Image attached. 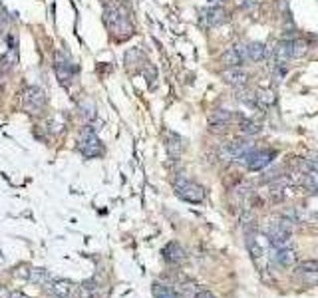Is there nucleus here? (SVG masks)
<instances>
[{"mask_svg": "<svg viewBox=\"0 0 318 298\" xmlns=\"http://www.w3.org/2000/svg\"><path fill=\"white\" fill-rule=\"evenodd\" d=\"M211 2H217V0H211Z\"/></svg>", "mask_w": 318, "mask_h": 298, "instance_id": "34", "label": "nucleus"}, {"mask_svg": "<svg viewBox=\"0 0 318 298\" xmlns=\"http://www.w3.org/2000/svg\"><path fill=\"white\" fill-rule=\"evenodd\" d=\"M306 163H310V165H314V167H316V165H318V151H316V153H312V155H310V159H306Z\"/></svg>", "mask_w": 318, "mask_h": 298, "instance_id": "30", "label": "nucleus"}, {"mask_svg": "<svg viewBox=\"0 0 318 298\" xmlns=\"http://www.w3.org/2000/svg\"><path fill=\"white\" fill-rule=\"evenodd\" d=\"M257 4V0H241V6H245V8H253Z\"/></svg>", "mask_w": 318, "mask_h": 298, "instance_id": "31", "label": "nucleus"}, {"mask_svg": "<svg viewBox=\"0 0 318 298\" xmlns=\"http://www.w3.org/2000/svg\"><path fill=\"white\" fill-rule=\"evenodd\" d=\"M223 64L227 68H238L245 60H247V50L245 46H235V48H229L225 54H223Z\"/></svg>", "mask_w": 318, "mask_h": 298, "instance_id": "12", "label": "nucleus"}, {"mask_svg": "<svg viewBox=\"0 0 318 298\" xmlns=\"http://www.w3.org/2000/svg\"><path fill=\"white\" fill-rule=\"evenodd\" d=\"M193 298H215V294L211 290H207V288H199Z\"/></svg>", "mask_w": 318, "mask_h": 298, "instance_id": "27", "label": "nucleus"}, {"mask_svg": "<svg viewBox=\"0 0 318 298\" xmlns=\"http://www.w3.org/2000/svg\"><path fill=\"white\" fill-rule=\"evenodd\" d=\"M78 290H80V286H76L74 282H70L66 278H58V280L46 284V292L48 294H54L58 298H76L78 296Z\"/></svg>", "mask_w": 318, "mask_h": 298, "instance_id": "8", "label": "nucleus"}, {"mask_svg": "<svg viewBox=\"0 0 318 298\" xmlns=\"http://www.w3.org/2000/svg\"><path fill=\"white\" fill-rule=\"evenodd\" d=\"M241 131H243V133H249V135H255V133L261 131V127H259L257 124H253V122H243V124H241Z\"/></svg>", "mask_w": 318, "mask_h": 298, "instance_id": "25", "label": "nucleus"}, {"mask_svg": "<svg viewBox=\"0 0 318 298\" xmlns=\"http://www.w3.org/2000/svg\"><path fill=\"white\" fill-rule=\"evenodd\" d=\"M165 147H167V153H169L171 157H179L181 151H183V139H181L177 133L169 131V133H167V143H165Z\"/></svg>", "mask_w": 318, "mask_h": 298, "instance_id": "18", "label": "nucleus"}, {"mask_svg": "<svg viewBox=\"0 0 318 298\" xmlns=\"http://www.w3.org/2000/svg\"><path fill=\"white\" fill-rule=\"evenodd\" d=\"M231 122V114L229 111H225V109H215V111H211V116H209V124L211 125H225V124H229Z\"/></svg>", "mask_w": 318, "mask_h": 298, "instance_id": "20", "label": "nucleus"}, {"mask_svg": "<svg viewBox=\"0 0 318 298\" xmlns=\"http://www.w3.org/2000/svg\"><path fill=\"white\" fill-rule=\"evenodd\" d=\"M28 280L34 282V284H38V286H46V284L52 282V276H50V273L46 269H32Z\"/></svg>", "mask_w": 318, "mask_h": 298, "instance_id": "19", "label": "nucleus"}, {"mask_svg": "<svg viewBox=\"0 0 318 298\" xmlns=\"http://www.w3.org/2000/svg\"><path fill=\"white\" fill-rule=\"evenodd\" d=\"M80 151L86 159H92V157H98L102 155V143H100V137L96 135L94 127L88 125L84 127L82 135H80Z\"/></svg>", "mask_w": 318, "mask_h": 298, "instance_id": "5", "label": "nucleus"}, {"mask_svg": "<svg viewBox=\"0 0 318 298\" xmlns=\"http://www.w3.org/2000/svg\"><path fill=\"white\" fill-rule=\"evenodd\" d=\"M80 107H82V116H84L86 120H94V118H96V103H94V101L86 99Z\"/></svg>", "mask_w": 318, "mask_h": 298, "instance_id": "23", "label": "nucleus"}, {"mask_svg": "<svg viewBox=\"0 0 318 298\" xmlns=\"http://www.w3.org/2000/svg\"><path fill=\"white\" fill-rule=\"evenodd\" d=\"M0 298H10V292L4 284H0Z\"/></svg>", "mask_w": 318, "mask_h": 298, "instance_id": "29", "label": "nucleus"}, {"mask_svg": "<svg viewBox=\"0 0 318 298\" xmlns=\"http://www.w3.org/2000/svg\"><path fill=\"white\" fill-rule=\"evenodd\" d=\"M272 157H274V151H263V149H251L249 153H245L243 157H241V161L247 165V169H251V171H261V169H265L270 161H272Z\"/></svg>", "mask_w": 318, "mask_h": 298, "instance_id": "6", "label": "nucleus"}, {"mask_svg": "<svg viewBox=\"0 0 318 298\" xmlns=\"http://www.w3.org/2000/svg\"><path fill=\"white\" fill-rule=\"evenodd\" d=\"M227 22V10L223 6H209L201 10V24L205 28H217Z\"/></svg>", "mask_w": 318, "mask_h": 298, "instance_id": "9", "label": "nucleus"}, {"mask_svg": "<svg viewBox=\"0 0 318 298\" xmlns=\"http://www.w3.org/2000/svg\"><path fill=\"white\" fill-rule=\"evenodd\" d=\"M163 256H165L167 263L179 265V263H183V260H185V250H183V247L179 243H169L163 248Z\"/></svg>", "mask_w": 318, "mask_h": 298, "instance_id": "14", "label": "nucleus"}, {"mask_svg": "<svg viewBox=\"0 0 318 298\" xmlns=\"http://www.w3.org/2000/svg\"><path fill=\"white\" fill-rule=\"evenodd\" d=\"M306 50H308V44L304 40H292V56L294 58H300Z\"/></svg>", "mask_w": 318, "mask_h": 298, "instance_id": "24", "label": "nucleus"}, {"mask_svg": "<svg viewBox=\"0 0 318 298\" xmlns=\"http://www.w3.org/2000/svg\"><path fill=\"white\" fill-rule=\"evenodd\" d=\"M294 258H296V254H294V250H292L291 247H287V248H276V250H274V256H272L274 263L281 265V267H291V265H294Z\"/></svg>", "mask_w": 318, "mask_h": 298, "instance_id": "16", "label": "nucleus"}, {"mask_svg": "<svg viewBox=\"0 0 318 298\" xmlns=\"http://www.w3.org/2000/svg\"><path fill=\"white\" fill-rule=\"evenodd\" d=\"M253 149V143L251 141H245V139H233L229 143H225L221 147V155L225 159H241L245 153H249Z\"/></svg>", "mask_w": 318, "mask_h": 298, "instance_id": "7", "label": "nucleus"}, {"mask_svg": "<svg viewBox=\"0 0 318 298\" xmlns=\"http://www.w3.org/2000/svg\"><path fill=\"white\" fill-rule=\"evenodd\" d=\"M245 50H247V60L263 62L266 58V46L263 42H251L245 46Z\"/></svg>", "mask_w": 318, "mask_h": 298, "instance_id": "17", "label": "nucleus"}, {"mask_svg": "<svg viewBox=\"0 0 318 298\" xmlns=\"http://www.w3.org/2000/svg\"><path fill=\"white\" fill-rule=\"evenodd\" d=\"M292 223L291 219L287 217H281L278 221H274L270 229H268V239H270V245L274 248H287L291 247L292 243Z\"/></svg>", "mask_w": 318, "mask_h": 298, "instance_id": "2", "label": "nucleus"}, {"mask_svg": "<svg viewBox=\"0 0 318 298\" xmlns=\"http://www.w3.org/2000/svg\"><path fill=\"white\" fill-rule=\"evenodd\" d=\"M300 274H302L304 280L310 282V284H316V282H318V273H300Z\"/></svg>", "mask_w": 318, "mask_h": 298, "instance_id": "28", "label": "nucleus"}, {"mask_svg": "<svg viewBox=\"0 0 318 298\" xmlns=\"http://www.w3.org/2000/svg\"><path fill=\"white\" fill-rule=\"evenodd\" d=\"M46 94L38 86H28L22 94V107L30 114H42L46 109Z\"/></svg>", "mask_w": 318, "mask_h": 298, "instance_id": "4", "label": "nucleus"}, {"mask_svg": "<svg viewBox=\"0 0 318 298\" xmlns=\"http://www.w3.org/2000/svg\"><path fill=\"white\" fill-rule=\"evenodd\" d=\"M175 193L179 199L187 201V203H201L205 199V189L201 185H197L189 179H177L175 181Z\"/></svg>", "mask_w": 318, "mask_h": 298, "instance_id": "3", "label": "nucleus"}, {"mask_svg": "<svg viewBox=\"0 0 318 298\" xmlns=\"http://www.w3.org/2000/svg\"><path fill=\"white\" fill-rule=\"evenodd\" d=\"M274 56L278 64H287L289 60H292V40H281L274 48Z\"/></svg>", "mask_w": 318, "mask_h": 298, "instance_id": "15", "label": "nucleus"}, {"mask_svg": "<svg viewBox=\"0 0 318 298\" xmlns=\"http://www.w3.org/2000/svg\"><path fill=\"white\" fill-rule=\"evenodd\" d=\"M268 243H270V239L263 237L261 233H249L247 235V248H249V252H251L253 258H259V256L266 254Z\"/></svg>", "mask_w": 318, "mask_h": 298, "instance_id": "11", "label": "nucleus"}, {"mask_svg": "<svg viewBox=\"0 0 318 298\" xmlns=\"http://www.w3.org/2000/svg\"><path fill=\"white\" fill-rule=\"evenodd\" d=\"M104 24L119 36V40H126L128 36L133 34V24L128 16V12L119 6H106L104 10Z\"/></svg>", "mask_w": 318, "mask_h": 298, "instance_id": "1", "label": "nucleus"}, {"mask_svg": "<svg viewBox=\"0 0 318 298\" xmlns=\"http://www.w3.org/2000/svg\"><path fill=\"white\" fill-rule=\"evenodd\" d=\"M16 62H18V50H16V46H12V48H8V52L2 56V68H4V66H6V68H12Z\"/></svg>", "mask_w": 318, "mask_h": 298, "instance_id": "21", "label": "nucleus"}, {"mask_svg": "<svg viewBox=\"0 0 318 298\" xmlns=\"http://www.w3.org/2000/svg\"><path fill=\"white\" fill-rule=\"evenodd\" d=\"M54 68H56V76H58L60 84H62V86H70V82H72V78H74V64L70 62V58L58 54V56H56V66H54Z\"/></svg>", "mask_w": 318, "mask_h": 298, "instance_id": "10", "label": "nucleus"}, {"mask_svg": "<svg viewBox=\"0 0 318 298\" xmlns=\"http://www.w3.org/2000/svg\"><path fill=\"white\" fill-rule=\"evenodd\" d=\"M298 273H318V260H302V263L296 265Z\"/></svg>", "mask_w": 318, "mask_h": 298, "instance_id": "22", "label": "nucleus"}, {"mask_svg": "<svg viewBox=\"0 0 318 298\" xmlns=\"http://www.w3.org/2000/svg\"><path fill=\"white\" fill-rule=\"evenodd\" d=\"M30 271H32V269H30L28 265H20V267L14 269V276H16V278H24V280H28V278H30Z\"/></svg>", "mask_w": 318, "mask_h": 298, "instance_id": "26", "label": "nucleus"}, {"mask_svg": "<svg viewBox=\"0 0 318 298\" xmlns=\"http://www.w3.org/2000/svg\"><path fill=\"white\" fill-rule=\"evenodd\" d=\"M10 298H30V296L24 292H10Z\"/></svg>", "mask_w": 318, "mask_h": 298, "instance_id": "32", "label": "nucleus"}, {"mask_svg": "<svg viewBox=\"0 0 318 298\" xmlns=\"http://www.w3.org/2000/svg\"><path fill=\"white\" fill-rule=\"evenodd\" d=\"M314 169H316V173H318V165H316V167H314Z\"/></svg>", "mask_w": 318, "mask_h": 298, "instance_id": "33", "label": "nucleus"}, {"mask_svg": "<svg viewBox=\"0 0 318 298\" xmlns=\"http://www.w3.org/2000/svg\"><path fill=\"white\" fill-rule=\"evenodd\" d=\"M223 80L231 86H243L247 80H249V74L245 70H241V66L238 68H227L223 72Z\"/></svg>", "mask_w": 318, "mask_h": 298, "instance_id": "13", "label": "nucleus"}]
</instances>
